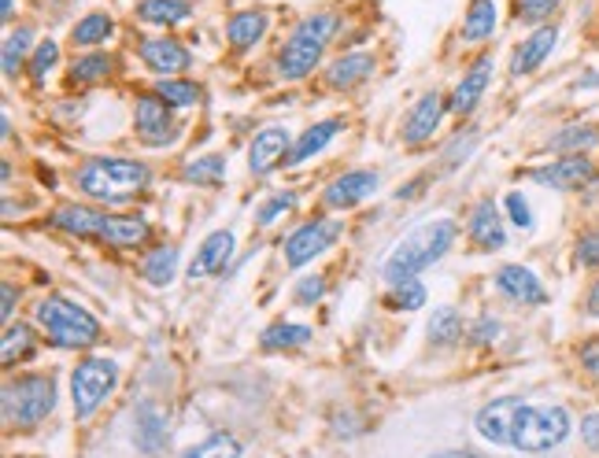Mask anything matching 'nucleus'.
<instances>
[{
	"label": "nucleus",
	"instance_id": "nucleus-1",
	"mask_svg": "<svg viewBox=\"0 0 599 458\" xmlns=\"http://www.w3.org/2000/svg\"><path fill=\"white\" fill-rule=\"evenodd\" d=\"M473 428L489 444L521 455H544L569 436L566 407H537L526 399H492L473 418Z\"/></svg>",
	"mask_w": 599,
	"mask_h": 458
},
{
	"label": "nucleus",
	"instance_id": "nucleus-2",
	"mask_svg": "<svg viewBox=\"0 0 599 458\" xmlns=\"http://www.w3.org/2000/svg\"><path fill=\"white\" fill-rule=\"evenodd\" d=\"M459 226L451 219H426L419 226H411L400 240L389 248V256L381 262V278L396 285V281L419 278L422 270L437 267V262L448 256L451 245H456Z\"/></svg>",
	"mask_w": 599,
	"mask_h": 458
},
{
	"label": "nucleus",
	"instance_id": "nucleus-3",
	"mask_svg": "<svg viewBox=\"0 0 599 458\" xmlns=\"http://www.w3.org/2000/svg\"><path fill=\"white\" fill-rule=\"evenodd\" d=\"M74 185H79L82 197L108 203V208H122L149 189L152 171L141 160H127V155H96L74 171Z\"/></svg>",
	"mask_w": 599,
	"mask_h": 458
},
{
	"label": "nucleus",
	"instance_id": "nucleus-4",
	"mask_svg": "<svg viewBox=\"0 0 599 458\" xmlns=\"http://www.w3.org/2000/svg\"><path fill=\"white\" fill-rule=\"evenodd\" d=\"M337 26H341L337 12H312L300 19L282 42V48H278V74H282L285 82H304L318 67V60L326 56Z\"/></svg>",
	"mask_w": 599,
	"mask_h": 458
},
{
	"label": "nucleus",
	"instance_id": "nucleus-5",
	"mask_svg": "<svg viewBox=\"0 0 599 458\" xmlns=\"http://www.w3.org/2000/svg\"><path fill=\"white\" fill-rule=\"evenodd\" d=\"M34 315H37V326L45 329V337L52 340L56 348H63V352H85V348H93L96 340H101V321L82 304L60 296V292L45 296Z\"/></svg>",
	"mask_w": 599,
	"mask_h": 458
},
{
	"label": "nucleus",
	"instance_id": "nucleus-6",
	"mask_svg": "<svg viewBox=\"0 0 599 458\" xmlns=\"http://www.w3.org/2000/svg\"><path fill=\"white\" fill-rule=\"evenodd\" d=\"M56 411V377L52 374H23L4 385V422L19 428L42 425Z\"/></svg>",
	"mask_w": 599,
	"mask_h": 458
},
{
	"label": "nucleus",
	"instance_id": "nucleus-7",
	"mask_svg": "<svg viewBox=\"0 0 599 458\" xmlns=\"http://www.w3.org/2000/svg\"><path fill=\"white\" fill-rule=\"evenodd\" d=\"M119 385V366L111 359L90 355L71 369V399H74V418L90 422V418L108 403V396Z\"/></svg>",
	"mask_w": 599,
	"mask_h": 458
},
{
	"label": "nucleus",
	"instance_id": "nucleus-8",
	"mask_svg": "<svg viewBox=\"0 0 599 458\" xmlns=\"http://www.w3.org/2000/svg\"><path fill=\"white\" fill-rule=\"evenodd\" d=\"M133 130H138V141L144 149H167V144L178 141L181 126L174 122V107L156 90H149L138 93V101H133Z\"/></svg>",
	"mask_w": 599,
	"mask_h": 458
},
{
	"label": "nucleus",
	"instance_id": "nucleus-9",
	"mask_svg": "<svg viewBox=\"0 0 599 458\" xmlns=\"http://www.w3.org/2000/svg\"><path fill=\"white\" fill-rule=\"evenodd\" d=\"M337 237H341V226H337L333 219H307L304 226H296L289 237L282 240V259L289 270H300L307 267L315 256H322V251H330L337 245Z\"/></svg>",
	"mask_w": 599,
	"mask_h": 458
},
{
	"label": "nucleus",
	"instance_id": "nucleus-10",
	"mask_svg": "<svg viewBox=\"0 0 599 458\" xmlns=\"http://www.w3.org/2000/svg\"><path fill=\"white\" fill-rule=\"evenodd\" d=\"M529 178L555 192H582L599 178V167L588 155H555L552 163H540L529 171Z\"/></svg>",
	"mask_w": 599,
	"mask_h": 458
},
{
	"label": "nucleus",
	"instance_id": "nucleus-11",
	"mask_svg": "<svg viewBox=\"0 0 599 458\" xmlns=\"http://www.w3.org/2000/svg\"><path fill=\"white\" fill-rule=\"evenodd\" d=\"M444 115H448V101H444V93H437V90L422 93L419 101L411 104L408 119H403V126H400L403 144L419 149V144L433 141L437 138V130H441V122H444Z\"/></svg>",
	"mask_w": 599,
	"mask_h": 458
},
{
	"label": "nucleus",
	"instance_id": "nucleus-12",
	"mask_svg": "<svg viewBox=\"0 0 599 458\" xmlns=\"http://www.w3.org/2000/svg\"><path fill=\"white\" fill-rule=\"evenodd\" d=\"M559 34H563V26L544 23V26H537V31H529V37H521L515 45V52H510V67H507L510 78H529L533 71H540V67L552 60Z\"/></svg>",
	"mask_w": 599,
	"mask_h": 458
},
{
	"label": "nucleus",
	"instance_id": "nucleus-13",
	"mask_svg": "<svg viewBox=\"0 0 599 458\" xmlns=\"http://www.w3.org/2000/svg\"><path fill=\"white\" fill-rule=\"evenodd\" d=\"M492 71H496V60H492V52H481L478 60H473L467 71H462V78L456 82V90H451L448 111L459 115V119H467V115L478 111L481 96H485V90L492 85Z\"/></svg>",
	"mask_w": 599,
	"mask_h": 458
},
{
	"label": "nucleus",
	"instance_id": "nucleus-14",
	"mask_svg": "<svg viewBox=\"0 0 599 458\" xmlns=\"http://www.w3.org/2000/svg\"><path fill=\"white\" fill-rule=\"evenodd\" d=\"M381 189V174L378 171H344L341 178H333L322 189V203L330 211H352L363 200H371Z\"/></svg>",
	"mask_w": 599,
	"mask_h": 458
},
{
	"label": "nucleus",
	"instance_id": "nucleus-15",
	"mask_svg": "<svg viewBox=\"0 0 599 458\" xmlns=\"http://www.w3.org/2000/svg\"><path fill=\"white\" fill-rule=\"evenodd\" d=\"M293 133L285 130V126H263V130L256 133L252 144H248V171L256 174V178H267L270 171L285 167L289 152H293Z\"/></svg>",
	"mask_w": 599,
	"mask_h": 458
},
{
	"label": "nucleus",
	"instance_id": "nucleus-16",
	"mask_svg": "<svg viewBox=\"0 0 599 458\" xmlns=\"http://www.w3.org/2000/svg\"><path fill=\"white\" fill-rule=\"evenodd\" d=\"M138 56L141 63L149 67L152 74L160 78H174V74H186L192 67V52L186 45L178 42V37H144V42L138 45Z\"/></svg>",
	"mask_w": 599,
	"mask_h": 458
},
{
	"label": "nucleus",
	"instance_id": "nucleus-17",
	"mask_svg": "<svg viewBox=\"0 0 599 458\" xmlns=\"http://www.w3.org/2000/svg\"><path fill=\"white\" fill-rule=\"evenodd\" d=\"M234 248H237V233L234 230H215L208 233L204 240H200L197 256L186 267V278L189 281H204V278H215L222 270L230 267V259H234Z\"/></svg>",
	"mask_w": 599,
	"mask_h": 458
},
{
	"label": "nucleus",
	"instance_id": "nucleus-18",
	"mask_svg": "<svg viewBox=\"0 0 599 458\" xmlns=\"http://www.w3.org/2000/svg\"><path fill=\"white\" fill-rule=\"evenodd\" d=\"M467 237L478 251H500L507 245V230H504V214H500L496 200L481 197L467 214Z\"/></svg>",
	"mask_w": 599,
	"mask_h": 458
},
{
	"label": "nucleus",
	"instance_id": "nucleus-19",
	"mask_svg": "<svg viewBox=\"0 0 599 458\" xmlns=\"http://www.w3.org/2000/svg\"><path fill=\"white\" fill-rule=\"evenodd\" d=\"M496 289L500 296L510 300L518 307H544L548 304V289L533 270L521 267V262H507V267L496 270Z\"/></svg>",
	"mask_w": 599,
	"mask_h": 458
},
{
	"label": "nucleus",
	"instance_id": "nucleus-20",
	"mask_svg": "<svg viewBox=\"0 0 599 458\" xmlns=\"http://www.w3.org/2000/svg\"><path fill=\"white\" fill-rule=\"evenodd\" d=\"M267 31H270L267 8H240V12L226 19V42H230V48H237V52L256 48L267 37Z\"/></svg>",
	"mask_w": 599,
	"mask_h": 458
},
{
	"label": "nucleus",
	"instance_id": "nucleus-21",
	"mask_svg": "<svg viewBox=\"0 0 599 458\" xmlns=\"http://www.w3.org/2000/svg\"><path fill=\"white\" fill-rule=\"evenodd\" d=\"M500 31V12H496V0H467L462 8V26L459 37L467 45H485L492 42Z\"/></svg>",
	"mask_w": 599,
	"mask_h": 458
},
{
	"label": "nucleus",
	"instance_id": "nucleus-22",
	"mask_svg": "<svg viewBox=\"0 0 599 458\" xmlns=\"http://www.w3.org/2000/svg\"><path fill=\"white\" fill-rule=\"evenodd\" d=\"M192 12H197L192 0H138V4H133V19L144 26H160V31L186 26Z\"/></svg>",
	"mask_w": 599,
	"mask_h": 458
},
{
	"label": "nucleus",
	"instance_id": "nucleus-23",
	"mask_svg": "<svg viewBox=\"0 0 599 458\" xmlns=\"http://www.w3.org/2000/svg\"><path fill=\"white\" fill-rule=\"evenodd\" d=\"M341 130H344V122H341V119H322V122L307 126V130L293 141V152H289L285 167H304L307 160H315L318 152L330 149V144L337 141V133H341Z\"/></svg>",
	"mask_w": 599,
	"mask_h": 458
},
{
	"label": "nucleus",
	"instance_id": "nucleus-24",
	"mask_svg": "<svg viewBox=\"0 0 599 458\" xmlns=\"http://www.w3.org/2000/svg\"><path fill=\"white\" fill-rule=\"evenodd\" d=\"M96 237L111 248H138L152 237V226L141 214H104V226Z\"/></svg>",
	"mask_w": 599,
	"mask_h": 458
},
{
	"label": "nucleus",
	"instance_id": "nucleus-25",
	"mask_svg": "<svg viewBox=\"0 0 599 458\" xmlns=\"http://www.w3.org/2000/svg\"><path fill=\"white\" fill-rule=\"evenodd\" d=\"M374 56L371 52H344L326 67V85L330 90H355L366 78H374Z\"/></svg>",
	"mask_w": 599,
	"mask_h": 458
},
{
	"label": "nucleus",
	"instance_id": "nucleus-26",
	"mask_svg": "<svg viewBox=\"0 0 599 458\" xmlns=\"http://www.w3.org/2000/svg\"><path fill=\"white\" fill-rule=\"evenodd\" d=\"M599 144V126L596 122H569L548 138L544 149L555 155H588Z\"/></svg>",
	"mask_w": 599,
	"mask_h": 458
},
{
	"label": "nucleus",
	"instance_id": "nucleus-27",
	"mask_svg": "<svg viewBox=\"0 0 599 458\" xmlns=\"http://www.w3.org/2000/svg\"><path fill=\"white\" fill-rule=\"evenodd\" d=\"M133 444L149 455H156L167 444V414L156 403H141L138 414H133Z\"/></svg>",
	"mask_w": 599,
	"mask_h": 458
},
{
	"label": "nucleus",
	"instance_id": "nucleus-28",
	"mask_svg": "<svg viewBox=\"0 0 599 458\" xmlns=\"http://www.w3.org/2000/svg\"><path fill=\"white\" fill-rule=\"evenodd\" d=\"M52 226L63 233H74V237H96L104 226V211H93L85 208V203H63V208L52 214Z\"/></svg>",
	"mask_w": 599,
	"mask_h": 458
},
{
	"label": "nucleus",
	"instance_id": "nucleus-29",
	"mask_svg": "<svg viewBox=\"0 0 599 458\" xmlns=\"http://www.w3.org/2000/svg\"><path fill=\"white\" fill-rule=\"evenodd\" d=\"M34 31L31 26H19V31H12L4 37V48H0V67H4V78L8 82H15L19 71H23L26 63H31L34 56Z\"/></svg>",
	"mask_w": 599,
	"mask_h": 458
},
{
	"label": "nucleus",
	"instance_id": "nucleus-30",
	"mask_svg": "<svg viewBox=\"0 0 599 458\" xmlns=\"http://www.w3.org/2000/svg\"><path fill=\"white\" fill-rule=\"evenodd\" d=\"M467 326H462V315L456 307H437L426 321V340L433 348H456Z\"/></svg>",
	"mask_w": 599,
	"mask_h": 458
},
{
	"label": "nucleus",
	"instance_id": "nucleus-31",
	"mask_svg": "<svg viewBox=\"0 0 599 458\" xmlns=\"http://www.w3.org/2000/svg\"><path fill=\"white\" fill-rule=\"evenodd\" d=\"M111 37H115V19L108 12H90L71 26V45L74 48H90V52L96 45L111 42Z\"/></svg>",
	"mask_w": 599,
	"mask_h": 458
},
{
	"label": "nucleus",
	"instance_id": "nucleus-32",
	"mask_svg": "<svg viewBox=\"0 0 599 458\" xmlns=\"http://www.w3.org/2000/svg\"><path fill=\"white\" fill-rule=\"evenodd\" d=\"M178 262H181V251L174 248V245H163V248H156V251H149V256H144L141 278L149 281V285L163 289V285H171V281L178 278Z\"/></svg>",
	"mask_w": 599,
	"mask_h": 458
},
{
	"label": "nucleus",
	"instance_id": "nucleus-33",
	"mask_svg": "<svg viewBox=\"0 0 599 458\" xmlns=\"http://www.w3.org/2000/svg\"><path fill=\"white\" fill-rule=\"evenodd\" d=\"M312 326H300V321H274V326H267L263 333H259V344L267 348V352H285V348H304L312 344Z\"/></svg>",
	"mask_w": 599,
	"mask_h": 458
},
{
	"label": "nucleus",
	"instance_id": "nucleus-34",
	"mask_svg": "<svg viewBox=\"0 0 599 458\" xmlns=\"http://www.w3.org/2000/svg\"><path fill=\"white\" fill-rule=\"evenodd\" d=\"M37 348V333L26 321H8L4 329V344H0V363L4 366H15L23 359H31Z\"/></svg>",
	"mask_w": 599,
	"mask_h": 458
},
{
	"label": "nucleus",
	"instance_id": "nucleus-35",
	"mask_svg": "<svg viewBox=\"0 0 599 458\" xmlns=\"http://www.w3.org/2000/svg\"><path fill=\"white\" fill-rule=\"evenodd\" d=\"M111 67L115 60L108 52H82L79 60H71V67H67V82L71 85H96V82H104V78L111 74Z\"/></svg>",
	"mask_w": 599,
	"mask_h": 458
},
{
	"label": "nucleus",
	"instance_id": "nucleus-36",
	"mask_svg": "<svg viewBox=\"0 0 599 458\" xmlns=\"http://www.w3.org/2000/svg\"><path fill=\"white\" fill-rule=\"evenodd\" d=\"M163 101H167L174 111H189V107L200 104V96H204V90H200L192 78H156V85H152Z\"/></svg>",
	"mask_w": 599,
	"mask_h": 458
},
{
	"label": "nucleus",
	"instance_id": "nucleus-37",
	"mask_svg": "<svg viewBox=\"0 0 599 458\" xmlns=\"http://www.w3.org/2000/svg\"><path fill=\"white\" fill-rule=\"evenodd\" d=\"M566 0H510V19H515L518 26H544L552 23V19L563 12Z\"/></svg>",
	"mask_w": 599,
	"mask_h": 458
},
{
	"label": "nucleus",
	"instance_id": "nucleus-38",
	"mask_svg": "<svg viewBox=\"0 0 599 458\" xmlns=\"http://www.w3.org/2000/svg\"><path fill=\"white\" fill-rule=\"evenodd\" d=\"M56 67H60V45H56L52 37H45V42H37L31 63H26V74H31V82L37 85V90H42Z\"/></svg>",
	"mask_w": 599,
	"mask_h": 458
},
{
	"label": "nucleus",
	"instance_id": "nucleus-39",
	"mask_svg": "<svg viewBox=\"0 0 599 458\" xmlns=\"http://www.w3.org/2000/svg\"><path fill=\"white\" fill-rule=\"evenodd\" d=\"M385 304H389L392 310H419L426 307V285H422L419 278H408V281H396V285H389V296H385Z\"/></svg>",
	"mask_w": 599,
	"mask_h": 458
},
{
	"label": "nucleus",
	"instance_id": "nucleus-40",
	"mask_svg": "<svg viewBox=\"0 0 599 458\" xmlns=\"http://www.w3.org/2000/svg\"><path fill=\"white\" fill-rule=\"evenodd\" d=\"M181 458H240V441H234L230 433H211L208 441L186 447Z\"/></svg>",
	"mask_w": 599,
	"mask_h": 458
},
{
	"label": "nucleus",
	"instance_id": "nucleus-41",
	"mask_svg": "<svg viewBox=\"0 0 599 458\" xmlns=\"http://www.w3.org/2000/svg\"><path fill=\"white\" fill-rule=\"evenodd\" d=\"M181 178L189 185H219L226 178V155H200V160L189 163Z\"/></svg>",
	"mask_w": 599,
	"mask_h": 458
},
{
	"label": "nucleus",
	"instance_id": "nucleus-42",
	"mask_svg": "<svg viewBox=\"0 0 599 458\" xmlns=\"http://www.w3.org/2000/svg\"><path fill=\"white\" fill-rule=\"evenodd\" d=\"M296 208V197L293 192H274V197L270 200H263L256 208V226H274L278 219H282V214H289Z\"/></svg>",
	"mask_w": 599,
	"mask_h": 458
},
{
	"label": "nucleus",
	"instance_id": "nucleus-43",
	"mask_svg": "<svg viewBox=\"0 0 599 458\" xmlns=\"http://www.w3.org/2000/svg\"><path fill=\"white\" fill-rule=\"evenodd\" d=\"M500 333H504V326H500V318H492V315H478L467 326V340L473 348H489V344H496Z\"/></svg>",
	"mask_w": 599,
	"mask_h": 458
},
{
	"label": "nucleus",
	"instance_id": "nucleus-44",
	"mask_svg": "<svg viewBox=\"0 0 599 458\" xmlns=\"http://www.w3.org/2000/svg\"><path fill=\"white\" fill-rule=\"evenodd\" d=\"M574 262L582 270H596L599 267V230H585L574 245Z\"/></svg>",
	"mask_w": 599,
	"mask_h": 458
},
{
	"label": "nucleus",
	"instance_id": "nucleus-45",
	"mask_svg": "<svg viewBox=\"0 0 599 458\" xmlns=\"http://www.w3.org/2000/svg\"><path fill=\"white\" fill-rule=\"evenodd\" d=\"M504 208H507L510 226L533 230V208H529V200L521 197V192H507V197H504Z\"/></svg>",
	"mask_w": 599,
	"mask_h": 458
},
{
	"label": "nucleus",
	"instance_id": "nucleus-46",
	"mask_svg": "<svg viewBox=\"0 0 599 458\" xmlns=\"http://www.w3.org/2000/svg\"><path fill=\"white\" fill-rule=\"evenodd\" d=\"M577 363H582V369L588 377H596L599 381V337L582 340V348H577Z\"/></svg>",
	"mask_w": 599,
	"mask_h": 458
},
{
	"label": "nucleus",
	"instance_id": "nucleus-47",
	"mask_svg": "<svg viewBox=\"0 0 599 458\" xmlns=\"http://www.w3.org/2000/svg\"><path fill=\"white\" fill-rule=\"evenodd\" d=\"M322 292H326V278L322 274H315V278H304L296 285V304H304V307H312L322 300Z\"/></svg>",
	"mask_w": 599,
	"mask_h": 458
},
{
	"label": "nucleus",
	"instance_id": "nucleus-48",
	"mask_svg": "<svg viewBox=\"0 0 599 458\" xmlns=\"http://www.w3.org/2000/svg\"><path fill=\"white\" fill-rule=\"evenodd\" d=\"M473 144H478V133H473V130H467V133H456V141H451V149L444 152V163H448V167H451V163H456V155H462V160H467Z\"/></svg>",
	"mask_w": 599,
	"mask_h": 458
},
{
	"label": "nucleus",
	"instance_id": "nucleus-49",
	"mask_svg": "<svg viewBox=\"0 0 599 458\" xmlns=\"http://www.w3.org/2000/svg\"><path fill=\"white\" fill-rule=\"evenodd\" d=\"M582 441H585V447H592V451L599 455V411L582 418Z\"/></svg>",
	"mask_w": 599,
	"mask_h": 458
},
{
	"label": "nucleus",
	"instance_id": "nucleus-50",
	"mask_svg": "<svg viewBox=\"0 0 599 458\" xmlns=\"http://www.w3.org/2000/svg\"><path fill=\"white\" fill-rule=\"evenodd\" d=\"M585 315L588 318H599V278L588 285V292H585Z\"/></svg>",
	"mask_w": 599,
	"mask_h": 458
},
{
	"label": "nucleus",
	"instance_id": "nucleus-51",
	"mask_svg": "<svg viewBox=\"0 0 599 458\" xmlns=\"http://www.w3.org/2000/svg\"><path fill=\"white\" fill-rule=\"evenodd\" d=\"M15 285H4V321H15Z\"/></svg>",
	"mask_w": 599,
	"mask_h": 458
},
{
	"label": "nucleus",
	"instance_id": "nucleus-52",
	"mask_svg": "<svg viewBox=\"0 0 599 458\" xmlns=\"http://www.w3.org/2000/svg\"><path fill=\"white\" fill-rule=\"evenodd\" d=\"M422 185H426V181H422V178H419V181H408V185H400V192H396V197H400V200H411L414 192L422 189Z\"/></svg>",
	"mask_w": 599,
	"mask_h": 458
},
{
	"label": "nucleus",
	"instance_id": "nucleus-53",
	"mask_svg": "<svg viewBox=\"0 0 599 458\" xmlns=\"http://www.w3.org/2000/svg\"><path fill=\"white\" fill-rule=\"evenodd\" d=\"M12 15H15V0H0V19L12 23Z\"/></svg>",
	"mask_w": 599,
	"mask_h": 458
},
{
	"label": "nucleus",
	"instance_id": "nucleus-54",
	"mask_svg": "<svg viewBox=\"0 0 599 458\" xmlns=\"http://www.w3.org/2000/svg\"><path fill=\"white\" fill-rule=\"evenodd\" d=\"M430 458H478V455H470V451H437V455H430Z\"/></svg>",
	"mask_w": 599,
	"mask_h": 458
}]
</instances>
